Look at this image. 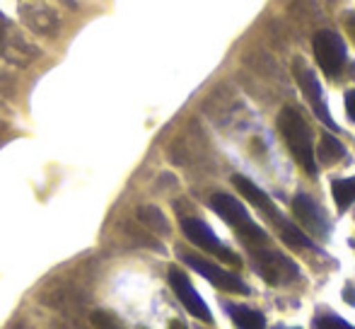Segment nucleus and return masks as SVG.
Masks as SVG:
<instances>
[{
	"instance_id": "obj_20",
	"label": "nucleus",
	"mask_w": 355,
	"mask_h": 329,
	"mask_svg": "<svg viewBox=\"0 0 355 329\" xmlns=\"http://www.w3.org/2000/svg\"><path fill=\"white\" fill-rule=\"evenodd\" d=\"M346 298H348V301H351V303H355V293H353V288H348V291H346Z\"/></svg>"
},
{
	"instance_id": "obj_14",
	"label": "nucleus",
	"mask_w": 355,
	"mask_h": 329,
	"mask_svg": "<svg viewBox=\"0 0 355 329\" xmlns=\"http://www.w3.org/2000/svg\"><path fill=\"white\" fill-rule=\"evenodd\" d=\"M331 192H334V201H336V206L341 208V211H346V208L355 201V177L334 179Z\"/></svg>"
},
{
	"instance_id": "obj_15",
	"label": "nucleus",
	"mask_w": 355,
	"mask_h": 329,
	"mask_svg": "<svg viewBox=\"0 0 355 329\" xmlns=\"http://www.w3.org/2000/svg\"><path fill=\"white\" fill-rule=\"evenodd\" d=\"M141 218L148 226H153L155 230H159V233H167V221H164V216L157 211V208H153V206H148V208H143L141 211Z\"/></svg>"
},
{
	"instance_id": "obj_9",
	"label": "nucleus",
	"mask_w": 355,
	"mask_h": 329,
	"mask_svg": "<svg viewBox=\"0 0 355 329\" xmlns=\"http://www.w3.org/2000/svg\"><path fill=\"white\" fill-rule=\"evenodd\" d=\"M293 211H295V218L300 221V226H302L307 233H312V235H322V237L329 235L331 226H329L327 216H324V211L317 206V201H314L312 196H307V194H297V196L293 199Z\"/></svg>"
},
{
	"instance_id": "obj_21",
	"label": "nucleus",
	"mask_w": 355,
	"mask_h": 329,
	"mask_svg": "<svg viewBox=\"0 0 355 329\" xmlns=\"http://www.w3.org/2000/svg\"><path fill=\"white\" fill-rule=\"evenodd\" d=\"M351 29H353V37H355V17H353V22H351Z\"/></svg>"
},
{
	"instance_id": "obj_2",
	"label": "nucleus",
	"mask_w": 355,
	"mask_h": 329,
	"mask_svg": "<svg viewBox=\"0 0 355 329\" xmlns=\"http://www.w3.org/2000/svg\"><path fill=\"white\" fill-rule=\"evenodd\" d=\"M211 208L223 218L225 223H227V226H232L234 230L239 233L242 240L252 242V245H263V242H266L263 228H259L257 223L252 221L247 208H244L234 196H230V194H215L211 199Z\"/></svg>"
},
{
	"instance_id": "obj_7",
	"label": "nucleus",
	"mask_w": 355,
	"mask_h": 329,
	"mask_svg": "<svg viewBox=\"0 0 355 329\" xmlns=\"http://www.w3.org/2000/svg\"><path fill=\"white\" fill-rule=\"evenodd\" d=\"M169 286H172V291L177 293V298L182 301V305L187 307L196 320L213 322V315H211V310H208L206 301L196 293V288L191 286V281L187 278V273L179 271V269H172V271H169Z\"/></svg>"
},
{
	"instance_id": "obj_22",
	"label": "nucleus",
	"mask_w": 355,
	"mask_h": 329,
	"mask_svg": "<svg viewBox=\"0 0 355 329\" xmlns=\"http://www.w3.org/2000/svg\"><path fill=\"white\" fill-rule=\"evenodd\" d=\"M276 329H281V327H276Z\"/></svg>"
},
{
	"instance_id": "obj_4",
	"label": "nucleus",
	"mask_w": 355,
	"mask_h": 329,
	"mask_svg": "<svg viewBox=\"0 0 355 329\" xmlns=\"http://www.w3.org/2000/svg\"><path fill=\"white\" fill-rule=\"evenodd\" d=\"M254 267H257L259 276L271 283V286H281V283H288L300 276L297 267H295L288 257H283V254H278V252H271V249L254 252Z\"/></svg>"
},
{
	"instance_id": "obj_11",
	"label": "nucleus",
	"mask_w": 355,
	"mask_h": 329,
	"mask_svg": "<svg viewBox=\"0 0 355 329\" xmlns=\"http://www.w3.org/2000/svg\"><path fill=\"white\" fill-rule=\"evenodd\" d=\"M230 317L234 320L237 329H263L266 327V320H263L261 312L252 310V307L244 305H227Z\"/></svg>"
},
{
	"instance_id": "obj_13",
	"label": "nucleus",
	"mask_w": 355,
	"mask_h": 329,
	"mask_svg": "<svg viewBox=\"0 0 355 329\" xmlns=\"http://www.w3.org/2000/svg\"><path fill=\"white\" fill-rule=\"evenodd\" d=\"M343 153H346V148L341 146V141H336L331 133H324L322 143H319V151L314 153V155H317V160H322L324 164H334L336 160H341Z\"/></svg>"
},
{
	"instance_id": "obj_10",
	"label": "nucleus",
	"mask_w": 355,
	"mask_h": 329,
	"mask_svg": "<svg viewBox=\"0 0 355 329\" xmlns=\"http://www.w3.org/2000/svg\"><path fill=\"white\" fill-rule=\"evenodd\" d=\"M234 187L239 189V192H242V196L247 199L249 203H254V206L259 208V211L261 213H266V218L271 223H281V213H278V208H276V203L271 201V199H268V194L263 192V189H259L257 184L252 182V179H247V177H242V174H234Z\"/></svg>"
},
{
	"instance_id": "obj_1",
	"label": "nucleus",
	"mask_w": 355,
	"mask_h": 329,
	"mask_svg": "<svg viewBox=\"0 0 355 329\" xmlns=\"http://www.w3.org/2000/svg\"><path fill=\"white\" fill-rule=\"evenodd\" d=\"M278 131H281V136L285 138V143H288L295 162L307 174H317V155H314L312 131H309L302 114L293 107L283 109V112L278 114Z\"/></svg>"
},
{
	"instance_id": "obj_12",
	"label": "nucleus",
	"mask_w": 355,
	"mask_h": 329,
	"mask_svg": "<svg viewBox=\"0 0 355 329\" xmlns=\"http://www.w3.org/2000/svg\"><path fill=\"white\" fill-rule=\"evenodd\" d=\"M278 235L283 237V242H288L290 247H297V249H317L314 247V242L309 240V235H304L302 228L293 226L290 221H285L281 218V223H278Z\"/></svg>"
},
{
	"instance_id": "obj_19",
	"label": "nucleus",
	"mask_w": 355,
	"mask_h": 329,
	"mask_svg": "<svg viewBox=\"0 0 355 329\" xmlns=\"http://www.w3.org/2000/svg\"><path fill=\"white\" fill-rule=\"evenodd\" d=\"M169 329H187V325H184V322H172V325H169Z\"/></svg>"
},
{
	"instance_id": "obj_5",
	"label": "nucleus",
	"mask_w": 355,
	"mask_h": 329,
	"mask_svg": "<svg viewBox=\"0 0 355 329\" xmlns=\"http://www.w3.org/2000/svg\"><path fill=\"white\" fill-rule=\"evenodd\" d=\"M182 262L187 267H191L196 273H201L203 278L213 283V286L223 288V291H230V293H239V296H247L249 288L244 286V281L234 273L225 271V269L215 267L213 262H206L203 257H196V254H182Z\"/></svg>"
},
{
	"instance_id": "obj_3",
	"label": "nucleus",
	"mask_w": 355,
	"mask_h": 329,
	"mask_svg": "<svg viewBox=\"0 0 355 329\" xmlns=\"http://www.w3.org/2000/svg\"><path fill=\"white\" fill-rule=\"evenodd\" d=\"M346 42L331 29H322L314 34V58H317L319 68L327 73L329 78L338 76L346 66Z\"/></svg>"
},
{
	"instance_id": "obj_6",
	"label": "nucleus",
	"mask_w": 355,
	"mask_h": 329,
	"mask_svg": "<svg viewBox=\"0 0 355 329\" xmlns=\"http://www.w3.org/2000/svg\"><path fill=\"white\" fill-rule=\"evenodd\" d=\"M182 230H184V235H187L196 247L206 249V252L215 254V257H220L223 262H227V264H239L237 254H232L227 247H223V242L215 237V233L203 221H198V218H184V221H182Z\"/></svg>"
},
{
	"instance_id": "obj_16",
	"label": "nucleus",
	"mask_w": 355,
	"mask_h": 329,
	"mask_svg": "<svg viewBox=\"0 0 355 329\" xmlns=\"http://www.w3.org/2000/svg\"><path fill=\"white\" fill-rule=\"evenodd\" d=\"M314 329H355L353 325H348L343 317H336V315H324L314 322Z\"/></svg>"
},
{
	"instance_id": "obj_17",
	"label": "nucleus",
	"mask_w": 355,
	"mask_h": 329,
	"mask_svg": "<svg viewBox=\"0 0 355 329\" xmlns=\"http://www.w3.org/2000/svg\"><path fill=\"white\" fill-rule=\"evenodd\" d=\"M92 322H94V327H97V329H119V325L114 322V317L107 315V312H94Z\"/></svg>"
},
{
	"instance_id": "obj_8",
	"label": "nucleus",
	"mask_w": 355,
	"mask_h": 329,
	"mask_svg": "<svg viewBox=\"0 0 355 329\" xmlns=\"http://www.w3.org/2000/svg\"><path fill=\"white\" fill-rule=\"evenodd\" d=\"M295 78H297V85L304 92V97L309 99V107H312V112L317 114V119H322L331 131H336V121H334L331 114H329V107H327V102H324L322 85H319L317 76H314L309 68H304L297 63V66H295Z\"/></svg>"
},
{
	"instance_id": "obj_18",
	"label": "nucleus",
	"mask_w": 355,
	"mask_h": 329,
	"mask_svg": "<svg viewBox=\"0 0 355 329\" xmlns=\"http://www.w3.org/2000/svg\"><path fill=\"white\" fill-rule=\"evenodd\" d=\"M346 112H348V117L355 121V90L346 92Z\"/></svg>"
}]
</instances>
